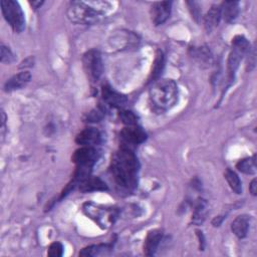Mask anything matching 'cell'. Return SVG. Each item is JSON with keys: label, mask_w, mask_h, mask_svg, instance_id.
<instances>
[{"label": "cell", "mask_w": 257, "mask_h": 257, "mask_svg": "<svg viewBox=\"0 0 257 257\" xmlns=\"http://www.w3.org/2000/svg\"><path fill=\"white\" fill-rule=\"evenodd\" d=\"M82 65L87 79L90 82H96L100 78L103 71L101 54L98 50L90 49L82 56Z\"/></svg>", "instance_id": "obj_6"}, {"label": "cell", "mask_w": 257, "mask_h": 257, "mask_svg": "<svg viewBox=\"0 0 257 257\" xmlns=\"http://www.w3.org/2000/svg\"><path fill=\"white\" fill-rule=\"evenodd\" d=\"M249 50L250 43L243 35H236L232 39V48L227 61V78L229 84L234 80L239 64Z\"/></svg>", "instance_id": "obj_4"}, {"label": "cell", "mask_w": 257, "mask_h": 257, "mask_svg": "<svg viewBox=\"0 0 257 257\" xmlns=\"http://www.w3.org/2000/svg\"><path fill=\"white\" fill-rule=\"evenodd\" d=\"M101 142V135L95 127H86L82 130L75 138V143L81 147H91L99 145Z\"/></svg>", "instance_id": "obj_11"}, {"label": "cell", "mask_w": 257, "mask_h": 257, "mask_svg": "<svg viewBox=\"0 0 257 257\" xmlns=\"http://www.w3.org/2000/svg\"><path fill=\"white\" fill-rule=\"evenodd\" d=\"M149 98L155 111H167L178 101V85L170 78L158 79L149 90Z\"/></svg>", "instance_id": "obj_3"}, {"label": "cell", "mask_w": 257, "mask_h": 257, "mask_svg": "<svg viewBox=\"0 0 257 257\" xmlns=\"http://www.w3.org/2000/svg\"><path fill=\"white\" fill-rule=\"evenodd\" d=\"M119 117L121 121L126 125H134L138 122V116L131 110H121Z\"/></svg>", "instance_id": "obj_25"}, {"label": "cell", "mask_w": 257, "mask_h": 257, "mask_svg": "<svg viewBox=\"0 0 257 257\" xmlns=\"http://www.w3.org/2000/svg\"><path fill=\"white\" fill-rule=\"evenodd\" d=\"M197 232V235L199 237V240H200V250H203L204 249V246H205V239H204V235L201 231H196Z\"/></svg>", "instance_id": "obj_31"}, {"label": "cell", "mask_w": 257, "mask_h": 257, "mask_svg": "<svg viewBox=\"0 0 257 257\" xmlns=\"http://www.w3.org/2000/svg\"><path fill=\"white\" fill-rule=\"evenodd\" d=\"M165 66V57L164 54L161 50H157L156 55H155V59L153 62V67H152V72H151V76L150 79L151 81H156L159 79L163 69Z\"/></svg>", "instance_id": "obj_19"}, {"label": "cell", "mask_w": 257, "mask_h": 257, "mask_svg": "<svg viewBox=\"0 0 257 257\" xmlns=\"http://www.w3.org/2000/svg\"><path fill=\"white\" fill-rule=\"evenodd\" d=\"M120 140L124 145L137 146L144 143L147 139V134L138 124L126 125L119 134Z\"/></svg>", "instance_id": "obj_9"}, {"label": "cell", "mask_w": 257, "mask_h": 257, "mask_svg": "<svg viewBox=\"0 0 257 257\" xmlns=\"http://www.w3.org/2000/svg\"><path fill=\"white\" fill-rule=\"evenodd\" d=\"M222 220H223V218H222L221 216H218V217H216V218L212 221V224H213L214 226H219V225L221 224Z\"/></svg>", "instance_id": "obj_32"}, {"label": "cell", "mask_w": 257, "mask_h": 257, "mask_svg": "<svg viewBox=\"0 0 257 257\" xmlns=\"http://www.w3.org/2000/svg\"><path fill=\"white\" fill-rule=\"evenodd\" d=\"M78 189L82 193H89L95 191H106L107 186L99 178L89 176L78 185Z\"/></svg>", "instance_id": "obj_15"}, {"label": "cell", "mask_w": 257, "mask_h": 257, "mask_svg": "<svg viewBox=\"0 0 257 257\" xmlns=\"http://www.w3.org/2000/svg\"><path fill=\"white\" fill-rule=\"evenodd\" d=\"M63 254V246L60 242H53L49 245L47 255L49 257H60Z\"/></svg>", "instance_id": "obj_26"}, {"label": "cell", "mask_w": 257, "mask_h": 257, "mask_svg": "<svg viewBox=\"0 0 257 257\" xmlns=\"http://www.w3.org/2000/svg\"><path fill=\"white\" fill-rule=\"evenodd\" d=\"M83 211L86 216L93 219L99 226L103 225V227L110 223H113V219L115 217L114 210L101 208L91 203H86L83 206Z\"/></svg>", "instance_id": "obj_7"}, {"label": "cell", "mask_w": 257, "mask_h": 257, "mask_svg": "<svg viewBox=\"0 0 257 257\" xmlns=\"http://www.w3.org/2000/svg\"><path fill=\"white\" fill-rule=\"evenodd\" d=\"M98 152L95 148L81 147L73 153L71 160L76 165V167L92 169L93 165L98 159Z\"/></svg>", "instance_id": "obj_8"}, {"label": "cell", "mask_w": 257, "mask_h": 257, "mask_svg": "<svg viewBox=\"0 0 257 257\" xmlns=\"http://www.w3.org/2000/svg\"><path fill=\"white\" fill-rule=\"evenodd\" d=\"M221 19V11L220 7L217 5H212L211 8L207 11V13L204 15V27L207 30V32H211L213 29H215Z\"/></svg>", "instance_id": "obj_17"}, {"label": "cell", "mask_w": 257, "mask_h": 257, "mask_svg": "<svg viewBox=\"0 0 257 257\" xmlns=\"http://www.w3.org/2000/svg\"><path fill=\"white\" fill-rule=\"evenodd\" d=\"M249 191L253 196H256V192H257V182L256 179H253L249 185Z\"/></svg>", "instance_id": "obj_30"}, {"label": "cell", "mask_w": 257, "mask_h": 257, "mask_svg": "<svg viewBox=\"0 0 257 257\" xmlns=\"http://www.w3.org/2000/svg\"><path fill=\"white\" fill-rule=\"evenodd\" d=\"M250 217L247 215H240L234 219L231 224V230L239 239L246 237L249 229Z\"/></svg>", "instance_id": "obj_18"}, {"label": "cell", "mask_w": 257, "mask_h": 257, "mask_svg": "<svg viewBox=\"0 0 257 257\" xmlns=\"http://www.w3.org/2000/svg\"><path fill=\"white\" fill-rule=\"evenodd\" d=\"M0 50H1V62L2 63H10L13 61L14 59V54L12 53V51L10 50L9 47L5 46L4 44H1V47H0Z\"/></svg>", "instance_id": "obj_27"}, {"label": "cell", "mask_w": 257, "mask_h": 257, "mask_svg": "<svg viewBox=\"0 0 257 257\" xmlns=\"http://www.w3.org/2000/svg\"><path fill=\"white\" fill-rule=\"evenodd\" d=\"M139 162L126 147H121L111 157L110 172L115 184L122 190L132 191L137 187Z\"/></svg>", "instance_id": "obj_1"}, {"label": "cell", "mask_w": 257, "mask_h": 257, "mask_svg": "<svg viewBox=\"0 0 257 257\" xmlns=\"http://www.w3.org/2000/svg\"><path fill=\"white\" fill-rule=\"evenodd\" d=\"M187 4L189 5L190 7V10H191V13L193 15V17L198 20L201 16H200V8L198 6V4L196 2H187Z\"/></svg>", "instance_id": "obj_29"}, {"label": "cell", "mask_w": 257, "mask_h": 257, "mask_svg": "<svg viewBox=\"0 0 257 257\" xmlns=\"http://www.w3.org/2000/svg\"><path fill=\"white\" fill-rule=\"evenodd\" d=\"M172 2L171 1H159L155 2L151 7V18L152 22L158 26L167 21L171 15Z\"/></svg>", "instance_id": "obj_10"}, {"label": "cell", "mask_w": 257, "mask_h": 257, "mask_svg": "<svg viewBox=\"0 0 257 257\" xmlns=\"http://www.w3.org/2000/svg\"><path fill=\"white\" fill-rule=\"evenodd\" d=\"M101 94H102L103 100L107 104H109L113 107H116V108H122L123 106H125V104L127 102L125 95L117 92L116 90H114L112 87H110L107 84L102 86Z\"/></svg>", "instance_id": "obj_12"}, {"label": "cell", "mask_w": 257, "mask_h": 257, "mask_svg": "<svg viewBox=\"0 0 257 257\" xmlns=\"http://www.w3.org/2000/svg\"><path fill=\"white\" fill-rule=\"evenodd\" d=\"M236 168L238 169V171L246 175L255 174L256 173V156L253 155L252 157L240 160L236 164Z\"/></svg>", "instance_id": "obj_22"}, {"label": "cell", "mask_w": 257, "mask_h": 257, "mask_svg": "<svg viewBox=\"0 0 257 257\" xmlns=\"http://www.w3.org/2000/svg\"><path fill=\"white\" fill-rule=\"evenodd\" d=\"M1 12L14 32L19 33L25 28L24 12L17 1L1 0Z\"/></svg>", "instance_id": "obj_5"}, {"label": "cell", "mask_w": 257, "mask_h": 257, "mask_svg": "<svg viewBox=\"0 0 257 257\" xmlns=\"http://www.w3.org/2000/svg\"><path fill=\"white\" fill-rule=\"evenodd\" d=\"M206 216V202L204 200H199L195 206L193 213V222L196 224H200L204 221Z\"/></svg>", "instance_id": "obj_24"}, {"label": "cell", "mask_w": 257, "mask_h": 257, "mask_svg": "<svg viewBox=\"0 0 257 257\" xmlns=\"http://www.w3.org/2000/svg\"><path fill=\"white\" fill-rule=\"evenodd\" d=\"M221 18L226 22H233L239 14V2L237 1H224L220 6Z\"/></svg>", "instance_id": "obj_16"}, {"label": "cell", "mask_w": 257, "mask_h": 257, "mask_svg": "<svg viewBox=\"0 0 257 257\" xmlns=\"http://www.w3.org/2000/svg\"><path fill=\"white\" fill-rule=\"evenodd\" d=\"M31 79V74L28 71H21L17 74L11 76L4 84V90L10 92L16 89L24 87Z\"/></svg>", "instance_id": "obj_14"}, {"label": "cell", "mask_w": 257, "mask_h": 257, "mask_svg": "<svg viewBox=\"0 0 257 257\" xmlns=\"http://www.w3.org/2000/svg\"><path fill=\"white\" fill-rule=\"evenodd\" d=\"M163 238V231L161 229H153L148 232L144 242V253L147 256H154L159 248Z\"/></svg>", "instance_id": "obj_13"}, {"label": "cell", "mask_w": 257, "mask_h": 257, "mask_svg": "<svg viewBox=\"0 0 257 257\" xmlns=\"http://www.w3.org/2000/svg\"><path fill=\"white\" fill-rule=\"evenodd\" d=\"M110 4L105 1H73L67 9V17L76 24L91 25L97 23L108 11Z\"/></svg>", "instance_id": "obj_2"}, {"label": "cell", "mask_w": 257, "mask_h": 257, "mask_svg": "<svg viewBox=\"0 0 257 257\" xmlns=\"http://www.w3.org/2000/svg\"><path fill=\"white\" fill-rule=\"evenodd\" d=\"M191 55L198 60L199 63L202 64H207L210 65L213 59L212 53L210 51V49L206 46H200V47H195L192 49V53Z\"/></svg>", "instance_id": "obj_20"}, {"label": "cell", "mask_w": 257, "mask_h": 257, "mask_svg": "<svg viewBox=\"0 0 257 257\" xmlns=\"http://www.w3.org/2000/svg\"><path fill=\"white\" fill-rule=\"evenodd\" d=\"M42 3H43L42 1H37V2L32 1V2H30V5H31L34 9H37V8H39V6H41Z\"/></svg>", "instance_id": "obj_33"}, {"label": "cell", "mask_w": 257, "mask_h": 257, "mask_svg": "<svg viewBox=\"0 0 257 257\" xmlns=\"http://www.w3.org/2000/svg\"><path fill=\"white\" fill-rule=\"evenodd\" d=\"M102 117V110L101 109H94L89 112V115H87V121H98Z\"/></svg>", "instance_id": "obj_28"}, {"label": "cell", "mask_w": 257, "mask_h": 257, "mask_svg": "<svg viewBox=\"0 0 257 257\" xmlns=\"http://www.w3.org/2000/svg\"><path fill=\"white\" fill-rule=\"evenodd\" d=\"M224 176H225V179H226L229 187L231 188V190L233 192H235L236 194H241L242 193V183H241L238 175L231 169H227Z\"/></svg>", "instance_id": "obj_23"}, {"label": "cell", "mask_w": 257, "mask_h": 257, "mask_svg": "<svg viewBox=\"0 0 257 257\" xmlns=\"http://www.w3.org/2000/svg\"><path fill=\"white\" fill-rule=\"evenodd\" d=\"M110 250H111V245L109 244L90 245L83 248L79 252V256H98L101 254H106Z\"/></svg>", "instance_id": "obj_21"}]
</instances>
